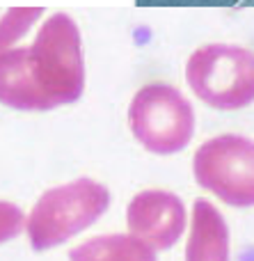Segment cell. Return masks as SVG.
Masks as SVG:
<instances>
[{
  "label": "cell",
  "mask_w": 254,
  "mask_h": 261,
  "mask_svg": "<svg viewBox=\"0 0 254 261\" xmlns=\"http://www.w3.org/2000/svg\"><path fill=\"white\" fill-rule=\"evenodd\" d=\"M85 90L80 32L58 12L39 28L32 46L0 55V96L16 110H53L73 103Z\"/></svg>",
  "instance_id": "6da1fadb"
},
{
  "label": "cell",
  "mask_w": 254,
  "mask_h": 261,
  "mask_svg": "<svg viewBox=\"0 0 254 261\" xmlns=\"http://www.w3.org/2000/svg\"><path fill=\"white\" fill-rule=\"evenodd\" d=\"M108 206V188L92 179H76L71 184L46 190L27 216L25 229L32 250L44 252L62 245L71 236L94 225Z\"/></svg>",
  "instance_id": "7a4b0ae2"
},
{
  "label": "cell",
  "mask_w": 254,
  "mask_h": 261,
  "mask_svg": "<svg viewBox=\"0 0 254 261\" xmlns=\"http://www.w3.org/2000/svg\"><path fill=\"white\" fill-rule=\"evenodd\" d=\"M186 81L211 108H245L254 101V53L232 44L204 46L188 60Z\"/></svg>",
  "instance_id": "3957f363"
},
{
  "label": "cell",
  "mask_w": 254,
  "mask_h": 261,
  "mask_svg": "<svg viewBox=\"0 0 254 261\" xmlns=\"http://www.w3.org/2000/svg\"><path fill=\"white\" fill-rule=\"evenodd\" d=\"M128 124L135 140L151 153H177L186 149L195 133L192 106L172 85H147L133 96Z\"/></svg>",
  "instance_id": "277c9868"
},
{
  "label": "cell",
  "mask_w": 254,
  "mask_h": 261,
  "mask_svg": "<svg viewBox=\"0 0 254 261\" xmlns=\"http://www.w3.org/2000/svg\"><path fill=\"white\" fill-rule=\"evenodd\" d=\"M192 172L202 188L215 193L224 204L254 206V142L243 135H218L197 149Z\"/></svg>",
  "instance_id": "5b68a950"
},
{
  "label": "cell",
  "mask_w": 254,
  "mask_h": 261,
  "mask_svg": "<svg viewBox=\"0 0 254 261\" xmlns=\"http://www.w3.org/2000/svg\"><path fill=\"white\" fill-rule=\"evenodd\" d=\"M126 222L133 236L154 250H167L186 229V208L167 190H142L128 204Z\"/></svg>",
  "instance_id": "8992f818"
},
{
  "label": "cell",
  "mask_w": 254,
  "mask_h": 261,
  "mask_svg": "<svg viewBox=\"0 0 254 261\" xmlns=\"http://www.w3.org/2000/svg\"><path fill=\"white\" fill-rule=\"evenodd\" d=\"M186 261H229V227L222 213L206 199H197L192 206Z\"/></svg>",
  "instance_id": "52a82bcc"
},
{
  "label": "cell",
  "mask_w": 254,
  "mask_h": 261,
  "mask_svg": "<svg viewBox=\"0 0 254 261\" xmlns=\"http://www.w3.org/2000/svg\"><path fill=\"white\" fill-rule=\"evenodd\" d=\"M71 261H156V250L133 234L94 236L69 252Z\"/></svg>",
  "instance_id": "ba28073f"
},
{
  "label": "cell",
  "mask_w": 254,
  "mask_h": 261,
  "mask_svg": "<svg viewBox=\"0 0 254 261\" xmlns=\"http://www.w3.org/2000/svg\"><path fill=\"white\" fill-rule=\"evenodd\" d=\"M41 14V7H16L5 16L3 21V50L9 48L14 39L27 30V23H32Z\"/></svg>",
  "instance_id": "9c48e42d"
}]
</instances>
